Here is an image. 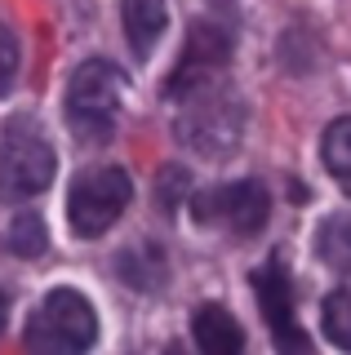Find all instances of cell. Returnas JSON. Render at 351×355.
Here are the masks:
<instances>
[{"label": "cell", "instance_id": "obj_12", "mask_svg": "<svg viewBox=\"0 0 351 355\" xmlns=\"http://www.w3.org/2000/svg\"><path fill=\"white\" fill-rule=\"evenodd\" d=\"M320 155H325V169L334 173V182L351 196V120H334L325 129V142H320Z\"/></svg>", "mask_w": 351, "mask_h": 355}, {"label": "cell", "instance_id": "obj_15", "mask_svg": "<svg viewBox=\"0 0 351 355\" xmlns=\"http://www.w3.org/2000/svg\"><path fill=\"white\" fill-rule=\"evenodd\" d=\"M320 258L334 271H351V222L347 218H329L320 227Z\"/></svg>", "mask_w": 351, "mask_h": 355}, {"label": "cell", "instance_id": "obj_18", "mask_svg": "<svg viewBox=\"0 0 351 355\" xmlns=\"http://www.w3.org/2000/svg\"><path fill=\"white\" fill-rule=\"evenodd\" d=\"M5 315H9V306H5V293H0V333H5Z\"/></svg>", "mask_w": 351, "mask_h": 355}, {"label": "cell", "instance_id": "obj_1", "mask_svg": "<svg viewBox=\"0 0 351 355\" xmlns=\"http://www.w3.org/2000/svg\"><path fill=\"white\" fill-rule=\"evenodd\" d=\"M178 138L196 155H209V160H227L240 147V138H245V107L227 89V80H214L182 98Z\"/></svg>", "mask_w": 351, "mask_h": 355}, {"label": "cell", "instance_id": "obj_16", "mask_svg": "<svg viewBox=\"0 0 351 355\" xmlns=\"http://www.w3.org/2000/svg\"><path fill=\"white\" fill-rule=\"evenodd\" d=\"M14 76H18V40L9 36V27H0V98L14 89Z\"/></svg>", "mask_w": 351, "mask_h": 355}, {"label": "cell", "instance_id": "obj_8", "mask_svg": "<svg viewBox=\"0 0 351 355\" xmlns=\"http://www.w3.org/2000/svg\"><path fill=\"white\" fill-rule=\"evenodd\" d=\"M254 293L262 306V320L271 329V342H276L280 355H316L311 338L302 333L298 315H293V288H289V271L280 262H267L254 271Z\"/></svg>", "mask_w": 351, "mask_h": 355}, {"label": "cell", "instance_id": "obj_7", "mask_svg": "<svg viewBox=\"0 0 351 355\" xmlns=\"http://www.w3.org/2000/svg\"><path fill=\"white\" fill-rule=\"evenodd\" d=\"M227 58H232V22H218V18L196 22L191 36H187V49H182L169 85H164V98L182 103L187 94H196V89L223 80Z\"/></svg>", "mask_w": 351, "mask_h": 355}, {"label": "cell", "instance_id": "obj_5", "mask_svg": "<svg viewBox=\"0 0 351 355\" xmlns=\"http://www.w3.org/2000/svg\"><path fill=\"white\" fill-rule=\"evenodd\" d=\"M129 196H134V182H129L125 169H112V164H103V169H89L76 178L71 196H67V218H71V231L80 240H94L103 236L112 222L125 214Z\"/></svg>", "mask_w": 351, "mask_h": 355}, {"label": "cell", "instance_id": "obj_19", "mask_svg": "<svg viewBox=\"0 0 351 355\" xmlns=\"http://www.w3.org/2000/svg\"><path fill=\"white\" fill-rule=\"evenodd\" d=\"M164 355H182V351H178V347H169V351H164Z\"/></svg>", "mask_w": 351, "mask_h": 355}, {"label": "cell", "instance_id": "obj_10", "mask_svg": "<svg viewBox=\"0 0 351 355\" xmlns=\"http://www.w3.org/2000/svg\"><path fill=\"white\" fill-rule=\"evenodd\" d=\"M120 18H125L129 49H134L138 58H147V53L156 49V40L164 36L169 9H164V0H120Z\"/></svg>", "mask_w": 351, "mask_h": 355}, {"label": "cell", "instance_id": "obj_13", "mask_svg": "<svg viewBox=\"0 0 351 355\" xmlns=\"http://www.w3.org/2000/svg\"><path fill=\"white\" fill-rule=\"evenodd\" d=\"M320 324H325V338L334 342L338 351H351V284L347 288H334V293L325 297Z\"/></svg>", "mask_w": 351, "mask_h": 355}, {"label": "cell", "instance_id": "obj_4", "mask_svg": "<svg viewBox=\"0 0 351 355\" xmlns=\"http://www.w3.org/2000/svg\"><path fill=\"white\" fill-rule=\"evenodd\" d=\"M120 89H125V80H120V71L112 62L94 58V62L76 67V76L67 85V120L85 142L112 138L116 116H120Z\"/></svg>", "mask_w": 351, "mask_h": 355}, {"label": "cell", "instance_id": "obj_3", "mask_svg": "<svg viewBox=\"0 0 351 355\" xmlns=\"http://www.w3.org/2000/svg\"><path fill=\"white\" fill-rule=\"evenodd\" d=\"M53 178V147L31 120H9L0 129V200L18 205L49 187Z\"/></svg>", "mask_w": 351, "mask_h": 355}, {"label": "cell", "instance_id": "obj_9", "mask_svg": "<svg viewBox=\"0 0 351 355\" xmlns=\"http://www.w3.org/2000/svg\"><path fill=\"white\" fill-rule=\"evenodd\" d=\"M191 333H196V347H200V355H240L245 351V333H240L236 315L227 306H200L191 315Z\"/></svg>", "mask_w": 351, "mask_h": 355}, {"label": "cell", "instance_id": "obj_17", "mask_svg": "<svg viewBox=\"0 0 351 355\" xmlns=\"http://www.w3.org/2000/svg\"><path fill=\"white\" fill-rule=\"evenodd\" d=\"M182 187H187V173H182V169H164L160 173V205L173 209V205H178V196H182Z\"/></svg>", "mask_w": 351, "mask_h": 355}, {"label": "cell", "instance_id": "obj_6", "mask_svg": "<svg viewBox=\"0 0 351 355\" xmlns=\"http://www.w3.org/2000/svg\"><path fill=\"white\" fill-rule=\"evenodd\" d=\"M191 214L200 227H223L232 236H258L267 227V214H271V196L267 187L245 178V182H223V187H209L191 200Z\"/></svg>", "mask_w": 351, "mask_h": 355}, {"label": "cell", "instance_id": "obj_11", "mask_svg": "<svg viewBox=\"0 0 351 355\" xmlns=\"http://www.w3.org/2000/svg\"><path fill=\"white\" fill-rule=\"evenodd\" d=\"M120 275H125V284L151 293V288H160V280H164V253L156 249V244L125 249V253H120Z\"/></svg>", "mask_w": 351, "mask_h": 355}, {"label": "cell", "instance_id": "obj_2", "mask_svg": "<svg viewBox=\"0 0 351 355\" xmlns=\"http://www.w3.org/2000/svg\"><path fill=\"white\" fill-rule=\"evenodd\" d=\"M94 342H98V315L89 297L76 288H53L27 320L31 355H89Z\"/></svg>", "mask_w": 351, "mask_h": 355}, {"label": "cell", "instance_id": "obj_14", "mask_svg": "<svg viewBox=\"0 0 351 355\" xmlns=\"http://www.w3.org/2000/svg\"><path fill=\"white\" fill-rule=\"evenodd\" d=\"M45 222H40L36 214H23V218H14V227L5 231V249L9 253H18V258H40L45 253Z\"/></svg>", "mask_w": 351, "mask_h": 355}]
</instances>
